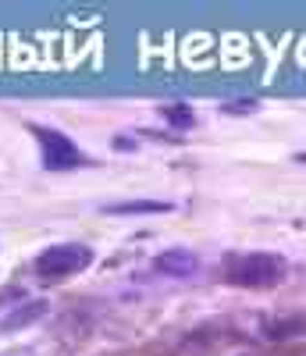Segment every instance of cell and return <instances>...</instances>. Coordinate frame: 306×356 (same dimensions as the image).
Here are the masks:
<instances>
[{
	"instance_id": "4",
	"label": "cell",
	"mask_w": 306,
	"mask_h": 356,
	"mask_svg": "<svg viewBox=\"0 0 306 356\" xmlns=\"http://www.w3.org/2000/svg\"><path fill=\"white\" fill-rule=\"evenodd\" d=\"M157 271L161 275H171V278H193L200 271V257L186 246H171V250H161L157 253Z\"/></svg>"
},
{
	"instance_id": "3",
	"label": "cell",
	"mask_w": 306,
	"mask_h": 356,
	"mask_svg": "<svg viewBox=\"0 0 306 356\" xmlns=\"http://www.w3.org/2000/svg\"><path fill=\"white\" fill-rule=\"evenodd\" d=\"M36 139L43 146V164L47 171H68V168H79L86 164V154L79 150V146L57 129H36Z\"/></svg>"
},
{
	"instance_id": "6",
	"label": "cell",
	"mask_w": 306,
	"mask_h": 356,
	"mask_svg": "<svg viewBox=\"0 0 306 356\" xmlns=\"http://www.w3.org/2000/svg\"><path fill=\"white\" fill-rule=\"evenodd\" d=\"M107 214H161V211H171V203L164 200H153V203H114V207H104Z\"/></svg>"
},
{
	"instance_id": "2",
	"label": "cell",
	"mask_w": 306,
	"mask_h": 356,
	"mask_svg": "<svg viewBox=\"0 0 306 356\" xmlns=\"http://www.w3.org/2000/svg\"><path fill=\"white\" fill-rule=\"evenodd\" d=\"M93 264V250L82 246V243H57L50 250H43L36 257V271L40 275H50V278H65V275H75L82 267Z\"/></svg>"
},
{
	"instance_id": "5",
	"label": "cell",
	"mask_w": 306,
	"mask_h": 356,
	"mask_svg": "<svg viewBox=\"0 0 306 356\" xmlns=\"http://www.w3.org/2000/svg\"><path fill=\"white\" fill-rule=\"evenodd\" d=\"M43 310H47V303H43V300L29 303V307H18V310H11V317H4V321H0V328H4V332H11V328H22V324H33V321H36Z\"/></svg>"
},
{
	"instance_id": "9",
	"label": "cell",
	"mask_w": 306,
	"mask_h": 356,
	"mask_svg": "<svg viewBox=\"0 0 306 356\" xmlns=\"http://www.w3.org/2000/svg\"><path fill=\"white\" fill-rule=\"evenodd\" d=\"M239 356H250V353H239Z\"/></svg>"
},
{
	"instance_id": "8",
	"label": "cell",
	"mask_w": 306,
	"mask_h": 356,
	"mask_svg": "<svg viewBox=\"0 0 306 356\" xmlns=\"http://www.w3.org/2000/svg\"><path fill=\"white\" fill-rule=\"evenodd\" d=\"M257 107V100H239V104H228L225 111H253Z\"/></svg>"
},
{
	"instance_id": "7",
	"label": "cell",
	"mask_w": 306,
	"mask_h": 356,
	"mask_svg": "<svg viewBox=\"0 0 306 356\" xmlns=\"http://www.w3.org/2000/svg\"><path fill=\"white\" fill-rule=\"evenodd\" d=\"M161 114H164V122H171L175 129H189L196 122V114H193L189 104H168V107H161Z\"/></svg>"
},
{
	"instance_id": "1",
	"label": "cell",
	"mask_w": 306,
	"mask_h": 356,
	"mask_svg": "<svg viewBox=\"0 0 306 356\" xmlns=\"http://www.w3.org/2000/svg\"><path fill=\"white\" fill-rule=\"evenodd\" d=\"M285 275V257L278 253H239L225 264V278L242 289H267Z\"/></svg>"
}]
</instances>
